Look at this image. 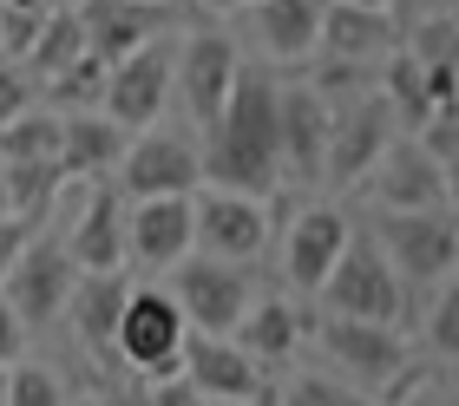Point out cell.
<instances>
[{"label":"cell","mask_w":459,"mask_h":406,"mask_svg":"<svg viewBox=\"0 0 459 406\" xmlns=\"http://www.w3.org/2000/svg\"><path fill=\"white\" fill-rule=\"evenodd\" d=\"M125 295H132L125 269H79V282H73V295H66V315H73V334L86 341L92 354H112Z\"/></svg>","instance_id":"obj_21"},{"label":"cell","mask_w":459,"mask_h":406,"mask_svg":"<svg viewBox=\"0 0 459 406\" xmlns=\"http://www.w3.org/2000/svg\"><path fill=\"white\" fill-rule=\"evenodd\" d=\"M361 190L374 210H433V203H446V170L420 138L394 132L381 144V158L361 170Z\"/></svg>","instance_id":"obj_11"},{"label":"cell","mask_w":459,"mask_h":406,"mask_svg":"<svg viewBox=\"0 0 459 406\" xmlns=\"http://www.w3.org/2000/svg\"><path fill=\"white\" fill-rule=\"evenodd\" d=\"M440 170H446V210H453V217H459V151H453V158H446Z\"/></svg>","instance_id":"obj_38"},{"label":"cell","mask_w":459,"mask_h":406,"mask_svg":"<svg viewBox=\"0 0 459 406\" xmlns=\"http://www.w3.org/2000/svg\"><path fill=\"white\" fill-rule=\"evenodd\" d=\"M73 282H79L73 249L59 243V237H39V229H33V237L20 243V255L7 263V275H0V295L13 302V315H20L27 328H47V322L66 315Z\"/></svg>","instance_id":"obj_6"},{"label":"cell","mask_w":459,"mask_h":406,"mask_svg":"<svg viewBox=\"0 0 459 406\" xmlns=\"http://www.w3.org/2000/svg\"><path fill=\"white\" fill-rule=\"evenodd\" d=\"M118 184L125 197H191L204 184V164H197V144L178 138V132H158V125H144V132L125 138L118 151Z\"/></svg>","instance_id":"obj_9"},{"label":"cell","mask_w":459,"mask_h":406,"mask_svg":"<svg viewBox=\"0 0 459 406\" xmlns=\"http://www.w3.org/2000/svg\"><path fill=\"white\" fill-rule=\"evenodd\" d=\"M0 406H7V367H0Z\"/></svg>","instance_id":"obj_41"},{"label":"cell","mask_w":459,"mask_h":406,"mask_svg":"<svg viewBox=\"0 0 459 406\" xmlns=\"http://www.w3.org/2000/svg\"><path fill=\"white\" fill-rule=\"evenodd\" d=\"M322 341V354L335 360V374L354 380L368 400L374 387H381L387 374H401L407 360H413V341L401 334V322H361V315H328V322L316 328Z\"/></svg>","instance_id":"obj_7"},{"label":"cell","mask_w":459,"mask_h":406,"mask_svg":"<svg viewBox=\"0 0 459 406\" xmlns=\"http://www.w3.org/2000/svg\"><path fill=\"white\" fill-rule=\"evenodd\" d=\"M368 237L381 243V255L394 263V275H401L407 289H433L459 269V217L446 203H433V210H374Z\"/></svg>","instance_id":"obj_2"},{"label":"cell","mask_w":459,"mask_h":406,"mask_svg":"<svg viewBox=\"0 0 459 406\" xmlns=\"http://www.w3.org/2000/svg\"><path fill=\"white\" fill-rule=\"evenodd\" d=\"M39 223H27V217H13V210H0V275H7V263L20 255V243L33 237Z\"/></svg>","instance_id":"obj_37"},{"label":"cell","mask_w":459,"mask_h":406,"mask_svg":"<svg viewBox=\"0 0 459 406\" xmlns=\"http://www.w3.org/2000/svg\"><path fill=\"white\" fill-rule=\"evenodd\" d=\"M125 223H132V197H125V184H112L99 170L86 184V203H79L73 229L59 243L73 249L79 269H125Z\"/></svg>","instance_id":"obj_13"},{"label":"cell","mask_w":459,"mask_h":406,"mask_svg":"<svg viewBox=\"0 0 459 406\" xmlns=\"http://www.w3.org/2000/svg\"><path fill=\"white\" fill-rule=\"evenodd\" d=\"M27 105H39V79L27 73V59H13V53H0V118H13V112H27Z\"/></svg>","instance_id":"obj_35"},{"label":"cell","mask_w":459,"mask_h":406,"mask_svg":"<svg viewBox=\"0 0 459 406\" xmlns=\"http://www.w3.org/2000/svg\"><path fill=\"white\" fill-rule=\"evenodd\" d=\"M354 237V223L342 217L335 203H316V210H302L296 223H289V249H282V269H289V282H296L302 295H316L322 289V275L335 269V255L342 243Z\"/></svg>","instance_id":"obj_19"},{"label":"cell","mask_w":459,"mask_h":406,"mask_svg":"<svg viewBox=\"0 0 459 406\" xmlns=\"http://www.w3.org/2000/svg\"><path fill=\"white\" fill-rule=\"evenodd\" d=\"M171 295H178V308H184V322L204 328V334H230L243 322V308H249V289H256V263H230V255H178L171 263Z\"/></svg>","instance_id":"obj_5"},{"label":"cell","mask_w":459,"mask_h":406,"mask_svg":"<svg viewBox=\"0 0 459 406\" xmlns=\"http://www.w3.org/2000/svg\"><path fill=\"white\" fill-rule=\"evenodd\" d=\"M276 138H282V177L322 184L328 99L316 92V85H276Z\"/></svg>","instance_id":"obj_15"},{"label":"cell","mask_w":459,"mask_h":406,"mask_svg":"<svg viewBox=\"0 0 459 406\" xmlns=\"http://www.w3.org/2000/svg\"><path fill=\"white\" fill-rule=\"evenodd\" d=\"M401 132L394 105L381 92H348L328 105V151H322V184H361V170L381 158V144Z\"/></svg>","instance_id":"obj_8"},{"label":"cell","mask_w":459,"mask_h":406,"mask_svg":"<svg viewBox=\"0 0 459 406\" xmlns=\"http://www.w3.org/2000/svg\"><path fill=\"white\" fill-rule=\"evenodd\" d=\"M256 27H263L269 59L302 66L322 47V0H256Z\"/></svg>","instance_id":"obj_24"},{"label":"cell","mask_w":459,"mask_h":406,"mask_svg":"<svg viewBox=\"0 0 459 406\" xmlns=\"http://www.w3.org/2000/svg\"><path fill=\"white\" fill-rule=\"evenodd\" d=\"M433 289L440 295H433V308H427V348L440 360H459V269L446 282H433Z\"/></svg>","instance_id":"obj_32"},{"label":"cell","mask_w":459,"mask_h":406,"mask_svg":"<svg viewBox=\"0 0 459 406\" xmlns=\"http://www.w3.org/2000/svg\"><path fill=\"white\" fill-rule=\"evenodd\" d=\"M302 334H308V322L296 315V302H282V295H269V302H249L243 322L230 328V341H237V348L256 360V367H282V360H296Z\"/></svg>","instance_id":"obj_22"},{"label":"cell","mask_w":459,"mask_h":406,"mask_svg":"<svg viewBox=\"0 0 459 406\" xmlns=\"http://www.w3.org/2000/svg\"><path fill=\"white\" fill-rule=\"evenodd\" d=\"M413 138H420V144H427V151H433V158H440V164H446V158L459 151V92H453V99H440V105H433V112H427L420 125H413Z\"/></svg>","instance_id":"obj_34"},{"label":"cell","mask_w":459,"mask_h":406,"mask_svg":"<svg viewBox=\"0 0 459 406\" xmlns=\"http://www.w3.org/2000/svg\"><path fill=\"white\" fill-rule=\"evenodd\" d=\"M276 73L263 66H237L223 112L204 125L197 164L204 184L217 190H243V197H276L282 190V138H276Z\"/></svg>","instance_id":"obj_1"},{"label":"cell","mask_w":459,"mask_h":406,"mask_svg":"<svg viewBox=\"0 0 459 406\" xmlns=\"http://www.w3.org/2000/svg\"><path fill=\"white\" fill-rule=\"evenodd\" d=\"M164 7H171V0H164Z\"/></svg>","instance_id":"obj_42"},{"label":"cell","mask_w":459,"mask_h":406,"mask_svg":"<svg viewBox=\"0 0 459 406\" xmlns=\"http://www.w3.org/2000/svg\"><path fill=\"white\" fill-rule=\"evenodd\" d=\"M27 354V322L13 315V302L0 295V367H13V360Z\"/></svg>","instance_id":"obj_36"},{"label":"cell","mask_w":459,"mask_h":406,"mask_svg":"<svg viewBox=\"0 0 459 406\" xmlns=\"http://www.w3.org/2000/svg\"><path fill=\"white\" fill-rule=\"evenodd\" d=\"M184 328L191 322H184L171 289H132L125 315H118V334H112V354L152 387V380L184 374Z\"/></svg>","instance_id":"obj_4"},{"label":"cell","mask_w":459,"mask_h":406,"mask_svg":"<svg viewBox=\"0 0 459 406\" xmlns=\"http://www.w3.org/2000/svg\"><path fill=\"white\" fill-rule=\"evenodd\" d=\"M184 380L204 400H276V387L256 380V360H249L230 334H204L184 328Z\"/></svg>","instance_id":"obj_14"},{"label":"cell","mask_w":459,"mask_h":406,"mask_svg":"<svg viewBox=\"0 0 459 406\" xmlns=\"http://www.w3.org/2000/svg\"><path fill=\"white\" fill-rule=\"evenodd\" d=\"M316 302L328 315H361V322H407L413 289L394 275V263L381 255V243L354 229V237L342 243V255H335V269L322 275Z\"/></svg>","instance_id":"obj_3"},{"label":"cell","mask_w":459,"mask_h":406,"mask_svg":"<svg viewBox=\"0 0 459 406\" xmlns=\"http://www.w3.org/2000/svg\"><path fill=\"white\" fill-rule=\"evenodd\" d=\"M197 249L230 255V263H256L269 249V197H243V190H204V203H191Z\"/></svg>","instance_id":"obj_12"},{"label":"cell","mask_w":459,"mask_h":406,"mask_svg":"<svg viewBox=\"0 0 459 406\" xmlns=\"http://www.w3.org/2000/svg\"><path fill=\"white\" fill-rule=\"evenodd\" d=\"M59 400H73V393H66V380L53 367H39L27 354L7 367V406H59Z\"/></svg>","instance_id":"obj_31"},{"label":"cell","mask_w":459,"mask_h":406,"mask_svg":"<svg viewBox=\"0 0 459 406\" xmlns=\"http://www.w3.org/2000/svg\"><path fill=\"white\" fill-rule=\"evenodd\" d=\"M171 66L178 53L164 47V39H144L138 53H125L106 66V99H99V112L125 132H144V125H158L164 99H171Z\"/></svg>","instance_id":"obj_10"},{"label":"cell","mask_w":459,"mask_h":406,"mask_svg":"<svg viewBox=\"0 0 459 406\" xmlns=\"http://www.w3.org/2000/svg\"><path fill=\"white\" fill-rule=\"evenodd\" d=\"M191 197H132V223H125V263L138 269H171L191 255Z\"/></svg>","instance_id":"obj_17"},{"label":"cell","mask_w":459,"mask_h":406,"mask_svg":"<svg viewBox=\"0 0 459 406\" xmlns=\"http://www.w3.org/2000/svg\"><path fill=\"white\" fill-rule=\"evenodd\" d=\"M79 53H86V27H79V13H53V7H47V20H39V33H33V47L20 53V59H27L33 79H47V73L66 66V59H79Z\"/></svg>","instance_id":"obj_30"},{"label":"cell","mask_w":459,"mask_h":406,"mask_svg":"<svg viewBox=\"0 0 459 406\" xmlns=\"http://www.w3.org/2000/svg\"><path fill=\"white\" fill-rule=\"evenodd\" d=\"M59 184H73L66 170H59V158H13V164H0V203H7L13 217H27V223L53 217Z\"/></svg>","instance_id":"obj_25"},{"label":"cell","mask_w":459,"mask_h":406,"mask_svg":"<svg viewBox=\"0 0 459 406\" xmlns=\"http://www.w3.org/2000/svg\"><path fill=\"white\" fill-rule=\"evenodd\" d=\"M276 400H289V406H354L368 393L342 374H302V380H289V387H276Z\"/></svg>","instance_id":"obj_33"},{"label":"cell","mask_w":459,"mask_h":406,"mask_svg":"<svg viewBox=\"0 0 459 406\" xmlns=\"http://www.w3.org/2000/svg\"><path fill=\"white\" fill-rule=\"evenodd\" d=\"M401 47V27H394L387 7H354V0H322V47L328 59H354V66H368V59H387Z\"/></svg>","instance_id":"obj_20"},{"label":"cell","mask_w":459,"mask_h":406,"mask_svg":"<svg viewBox=\"0 0 459 406\" xmlns=\"http://www.w3.org/2000/svg\"><path fill=\"white\" fill-rule=\"evenodd\" d=\"M381 99L394 105V118L407 125H420L427 112H433V92H427V73H420V59H413L407 47H394L387 53V66H381Z\"/></svg>","instance_id":"obj_28"},{"label":"cell","mask_w":459,"mask_h":406,"mask_svg":"<svg viewBox=\"0 0 459 406\" xmlns=\"http://www.w3.org/2000/svg\"><path fill=\"white\" fill-rule=\"evenodd\" d=\"M237 47H230L223 33H191L184 39V53H178V66H171V85L184 92V105H191V118H197V132L223 112V99H230V85H237Z\"/></svg>","instance_id":"obj_16"},{"label":"cell","mask_w":459,"mask_h":406,"mask_svg":"<svg viewBox=\"0 0 459 406\" xmlns=\"http://www.w3.org/2000/svg\"><path fill=\"white\" fill-rule=\"evenodd\" d=\"M125 125H112L106 112H59V170L66 177H99V170H112L118 151H125Z\"/></svg>","instance_id":"obj_23"},{"label":"cell","mask_w":459,"mask_h":406,"mask_svg":"<svg viewBox=\"0 0 459 406\" xmlns=\"http://www.w3.org/2000/svg\"><path fill=\"white\" fill-rule=\"evenodd\" d=\"M13 158H59V112L53 105H27V112L0 118V164Z\"/></svg>","instance_id":"obj_29"},{"label":"cell","mask_w":459,"mask_h":406,"mask_svg":"<svg viewBox=\"0 0 459 406\" xmlns=\"http://www.w3.org/2000/svg\"><path fill=\"white\" fill-rule=\"evenodd\" d=\"M79 27H86V47L106 59H125V53H138L144 39H158L164 27V0H79Z\"/></svg>","instance_id":"obj_18"},{"label":"cell","mask_w":459,"mask_h":406,"mask_svg":"<svg viewBox=\"0 0 459 406\" xmlns=\"http://www.w3.org/2000/svg\"><path fill=\"white\" fill-rule=\"evenodd\" d=\"M354 7H394V0H354Z\"/></svg>","instance_id":"obj_40"},{"label":"cell","mask_w":459,"mask_h":406,"mask_svg":"<svg viewBox=\"0 0 459 406\" xmlns=\"http://www.w3.org/2000/svg\"><path fill=\"white\" fill-rule=\"evenodd\" d=\"M407 53L420 59V73H427V92H433V105L459 92V20H427V27L407 39Z\"/></svg>","instance_id":"obj_26"},{"label":"cell","mask_w":459,"mask_h":406,"mask_svg":"<svg viewBox=\"0 0 459 406\" xmlns=\"http://www.w3.org/2000/svg\"><path fill=\"white\" fill-rule=\"evenodd\" d=\"M197 7H211V13H230V7H243V0H197Z\"/></svg>","instance_id":"obj_39"},{"label":"cell","mask_w":459,"mask_h":406,"mask_svg":"<svg viewBox=\"0 0 459 406\" xmlns=\"http://www.w3.org/2000/svg\"><path fill=\"white\" fill-rule=\"evenodd\" d=\"M39 99H47L53 112H92V105L106 99V59H99V53L86 47L79 59H66L59 73L39 79Z\"/></svg>","instance_id":"obj_27"}]
</instances>
